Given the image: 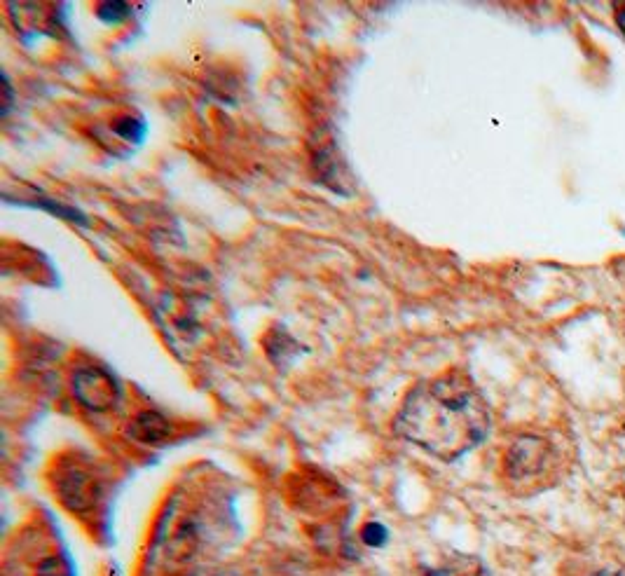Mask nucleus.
<instances>
[{"label":"nucleus","instance_id":"obj_1","mask_svg":"<svg viewBox=\"0 0 625 576\" xmlns=\"http://www.w3.org/2000/svg\"><path fill=\"white\" fill-rule=\"evenodd\" d=\"M490 406L473 377L445 370L410 389L394 420L396 434L443 462H455L487 438Z\"/></svg>","mask_w":625,"mask_h":576},{"label":"nucleus","instance_id":"obj_2","mask_svg":"<svg viewBox=\"0 0 625 576\" xmlns=\"http://www.w3.org/2000/svg\"><path fill=\"white\" fill-rule=\"evenodd\" d=\"M214 506L174 499L160 520L148 553V576H174L199 560L216 532Z\"/></svg>","mask_w":625,"mask_h":576},{"label":"nucleus","instance_id":"obj_3","mask_svg":"<svg viewBox=\"0 0 625 576\" xmlns=\"http://www.w3.org/2000/svg\"><path fill=\"white\" fill-rule=\"evenodd\" d=\"M501 469H504V480L515 492L534 495L560 478L565 469V457L551 436L525 431L508 443Z\"/></svg>","mask_w":625,"mask_h":576},{"label":"nucleus","instance_id":"obj_4","mask_svg":"<svg viewBox=\"0 0 625 576\" xmlns=\"http://www.w3.org/2000/svg\"><path fill=\"white\" fill-rule=\"evenodd\" d=\"M52 480L54 495L59 497V502L78 516L94 511L96 504L103 499V490H106V480H103L99 466L78 455L59 459V464H54Z\"/></svg>","mask_w":625,"mask_h":576},{"label":"nucleus","instance_id":"obj_5","mask_svg":"<svg viewBox=\"0 0 625 576\" xmlns=\"http://www.w3.org/2000/svg\"><path fill=\"white\" fill-rule=\"evenodd\" d=\"M71 392L75 401L92 413H108V410L118 408L122 396L120 382L108 370L96 366H82L75 370L71 377Z\"/></svg>","mask_w":625,"mask_h":576},{"label":"nucleus","instance_id":"obj_6","mask_svg":"<svg viewBox=\"0 0 625 576\" xmlns=\"http://www.w3.org/2000/svg\"><path fill=\"white\" fill-rule=\"evenodd\" d=\"M125 434L139 445H162L174 436V424L157 410H143L129 420Z\"/></svg>","mask_w":625,"mask_h":576},{"label":"nucleus","instance_id":"obj_7","mask_svg":"<svg viewBox=\"0 0 625 576\" xmlns=\"http://www.w3.org/2000/svg\"><path fill=\"white\" fill-rule=\"evenodd\" d=\"M96 12H99V19H103V22L120 24V22H125L129 15H132L134 5L115 0V3H99L96 5Z\"/></svg>","mask_w":625,"mask_h":576},{"label":"nucleus","instance_id":"obj_8","mask_svg":"<svg viewBox=\"0 0 625 576\" xmlns=\"http://www.w3.org/2000/svg\"><path fill=\"white\" fill-rule=\"evenodd\" d=\"M38 576H71V567L59 555H50L38 565Z\"/></svg>","mask_w":625,"mask_h":576},{"label":"nucleus","instance_id":"obj_9","mask_svg":"<svg viewBox=\"0 0 625 576\" xmlns=\"http://www.w3.org/2000/svg\"><path fill=\"white\" fill-rule=\"evenodd\" d=\"M387 537H389V532L382 523H368V525H363V530H361L363 544H368V546H382L384 541H387Z\"/></svg>","mask_w":625,"mask_h":576},{"label":"nucleus","instance_id":"obj_10","mask_svg":"<svg viewBox=\"0 0 625 576\" xmlns=\"http://www.w3.org/2000/svg\"><path fill=\"white\" fill-rule=\"evenodd\" d=\"M616 10V22H618V29H621L625 33V3H616L614 5Z\"/></svg>","mask_w":625,"mask_h":576},{"label":"nucleus","instance_id":"obj_11","mask_svg":"<svg viewBox=\"0 0 625 576\" xmlns=\"http://www.w3.org/2000/svg\"><path fill=\"white\" fill-rule=\"evenodd\" d=\"M595 576H625V567H618V569H611V572H600Z\"/></svg>","mask_w":625,"mask_h":576},{"label":"nucleus","instance_id":"obj_12","mask_svg":"<svg viewBox=\"0 0 625 576\" xmlns=\"http://www.w3.org/2000/svg\"><path fill=\"white\" fill-rule=\"evenodd\" d=\"M429 576H455V574L448 572V569H434Z\"/></svg>","mask_w":625,"mask_h":576}]
</instances>
